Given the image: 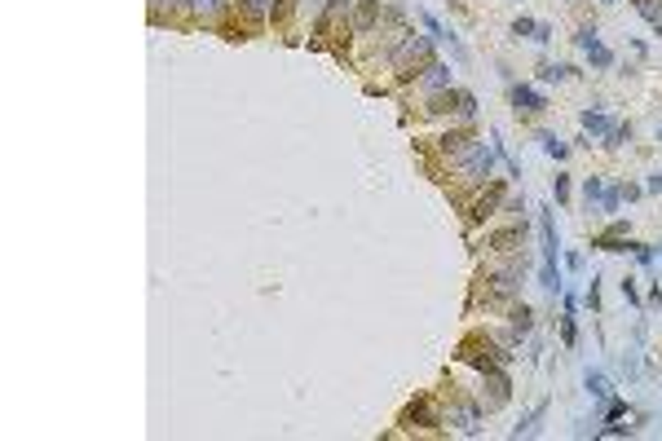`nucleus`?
Masks as SVG:
<instances>
[{
    "label": "nucleus",
    "mask_w": 662,
    "mask_h": 441,
    "mask_svg": "<svg viewBox=\"0 0 662 441\" xmlns=\"http://www.w3.org/2000/svg\"><path fill=\"white\" fill-rule=\"evenodd\" d=\"M433 62V35H415V31H402L397 45L389 49V67L397 71V79H415Z\"/></svg>",
    "instance_id": "f257e3e1"
},
{
    "label": "nucleus",
    "mask_w": 662,
    "mask_h": 441,
    "mask_svg": "<svg viewBox=\"0 0 662 441\" xmlns=\"http://www.w3.org/2000/svg\"><path fill=\"white\" fill-rule=\"evenodd\" d=\"M512 349L508 345H495V340H486V335H468L464 345H459V362H468V367H477L481 375L486 371H495V367H512Z\"/></svg>",
    "instance_id": "f03ea898"
},
{
    "label": "nucleus",
    "mask_w": 662,
    "mask_h": 441,
    "mask_svg": "<svg viewBox=\"0 0 662 441\" xmlns=\"http://www.w3.org/2000/svg\"><path fill=\"white\" fill-rule=\"evenodd\" d=\"M495 159H499V155H495V146L477 142V146H468L464 155H459L451 168H455V177H459L464 186H486L490 177H495Z\"/></svg>",
    "instance_id": "7ed1b4c3"
},
{
    "label": "nucleus",
    "mask_w": 662,
    "mask_h": 441,
    "mask_svg": "<svg viewBox=\"0 0 662 441\" xmlns=\"http://www.w3.org/2000/svg\"><path fill=\"white\" fill-rule=\"evenodd\" d=\"M521 296V269L508 265V269H495V274H481L477 278V296L473 300H486V305H512Z\"/></svg>",
    "instance_id": "20e7f679"
},
{
    "label": "nucleus",
    "mask_w": 662,
    "mask_h": 441,
    "mask_svg": "<svg viewBox=\"0 0 662 441\" xmlns=\"http://www.w3.org/2000/svg\"><path fill=\"white\" fill-rule=\"evenodd\" d=\"M504 199H508V186L504 182H486V186L468 199V225H486V220L504 208Z\"/></svg>",
    "instance_id": "39448f33"
},
{
    "label": "nucleus",
    "mask_w": 662,
    "mask_h": 441,
    "mask_svg": "<svg viewBox=\"0 0 662 441\" xmlns=\"http://www.w3.org/2000/svg\"><path fill=\"white\" fill-rule=\"evenodd\" d=\"M508 397H512V379H508V367H495L481 375V411H504L508 406Z\"/></svg>",
    "instance_id": "423d86ee"
},
{
    "label": "nucleus",
    "mask_w": 662,
    "mask_h": 441,
    "mask_svg": "<svg viewBox=\"0 0 662 441\" xmlns=\"http://www.w3.org/2000/svg\"><path fill=\"white\" fill-rule=\"evenodd\" d=\"M534 331V313H530V305H508V331H504V345L512 349V345H521V340H526Z\"/></svg>",
    "instance_id": "0eeeda50"
},
{
    "label": "nucleus",
    "mask_w": 662,
    "mask_h": 441,
    "mask_svg": "<svg viewBox=\"0 0 662 441\" xmlns=\"http://www.w3.org/2000/svg\"><path fill=\"white\" fill-rule=\"evenodd\" d=\"M402 424H407V428H437L441 415L433 411V397H419V402H411V406L402 411Z\"/></svg>",
    "instance_id": "6e6552de"
},
{
    "label": "nucleus",
    "mask_w": 662,
    "mask_h": 441,
    "mask_svg": "<svg viewBox=\"0 0 662 441\" xmlns=\"http://www.w3.org/2000/svg\"><path fill=\"white\" fill-rule=\"evenodd\" d=\"M375 27H380V0H353V23H349V31L371 35Z\"/></svg>",
    "instance_id": "1a4fd4ad"
},
{
    "label": "nucleus",
    "mask_w": 662,
    "mask_h": 441,
    "mask_svg": "<svg viewBox=\"0 0 662 441\" xmlns=\"http://www.w3.org/2000/svg\"><path fill=\"white\" fill-rule=\"evenodd\" d=\"M468 146H477V137H473L468 128H451V133H441V137H437V150H441V155H446V159H451V164H455V159H459V155H464Z\"/></svg>",
    "instance_id": "9d476101"
},
{
    "label": "nucleus",
    "mask_w": 662,
    "mask_h": 441,
    "mask_svg": "<svg viewBox=\"0 0 662 441\" xmlns=\"http://www.w3.org/2000/svg\"><path fill=\"white\" fill-rule=\"evenodd\" d=\"M548 102H544V93H539L534 84H512V111L517 115H539Z\"/></svg>",
    "instance_id": "9b49d317"
},
{
    "label": "nucleus",
    "mask_w": 662,
    "mask_h": 441,
    "mask_svg": "<svg viewBox=\"0 0 662 441\" xmlns=\"http://www.w3.org/2000/svg\"><path fill=\"white\" fill-rule=\"evenodd\" d=\"M441 89H455L451 84V67L446 62H429L419 71V93H441Z\"/></svg>",
    "instance_id": "f8f14e48"
},
{
    "label": "nucleus",
    "mask_w": 662,
    "mask_h": 441,
    "mask_svg": "<svg viewBox=\"0 0 662 441\" xmlns=\"http://www.w3.org/2000/svg\"><path fill=\"white\" fill-rule=\"evenodd\" d=\"M521 243H526V225H508V230H495L486 238V247L490 252H517Z\"/></svg>",
    "instance_id": "ddd939ff"
},
{
    "label": "nucleus",
    "mask_w": 662,
    "mask_h": 441,
    "mask_svg": "<svg viewBox=\"0 0 662 441\" xmlns=\"http://www.w3.org/2000/svg\"><path fill=\"white\" fill-rule=\"evenodd\" d=\"M424 115H459V89H441V93H429V102H424Z\"/></svg>",
    "instance_id": "4468645a"
},
{
    "label": "nucleus",
    "mask_w": 662,
    "mask_h": 441,
    "mask_svg": "<svg viewBox=\"0 0 662 441\" xmlns=\"http://www.w3.org/2000/svg\"><path fill=\"white\" fill-rule=\"evenodd\" d=\"M270 5H274V0H238V18L260 31V27L270 23Z\"/></svg>",
    "instance_id": "2eb2a0df"
},
{
    "label": "nucleus",
    "mask_w": 662,
    "mask_h": 441,
    "mask_svg": "<svg viewBox=\"0 0 662 441\" xmlns=\"http://www.w3.org/2000/svg\"><path fill=\"white\" fill-rule=\"evenodd\" d=\"M477 419H481V406H455L451 415H441V424H455L459 432H477Z\"/></svg>",
    "instance_id": "dca6fc26"
},
{
    "label": "nucleus",
    "mask_w": 662,
    "mask_h": 441,
    "mask_svg": "<svg viewBox=\"0 0 662 441\" xmlns=\"http://www.w3.org/2000/svg\"><path fill=\"white\" fill-rule=\"evenodd\" d=\"M182 5H186L194 18H216L221 9H226V0H182Z\"/></svg>",
    "instance_id": "f3484780"
},
{
    "label": "nucleus",
    "mask_w": 662,
    "mask_h": 441,
    "mask_svg": "<svg viewBox=\"0 0 662 441\" xmlns=\"http://www.w3.org/2000/svg\"><path fill=\"white\" fill-rule=\"evenodd\" d=\"M583 128H587V133H600V137H605L614 124H609V115H605V111H583Z\"/></svg>",
    "instance_id": "a211bd4d"
},
{
    "label": "nucleus",
    "mask_w": 662,
    "mask_h": 441,
    "mask_svg": "<svg viewBox=\"0 0 662 441\" xmlns=\"http://www.w3.org/2000/svg\"><path fill=\"white\" fill-rule=\"evenodd\" d=\"M544 411H548V402H539V406H534V411H530V415H526V419H521V424L512 428V437H530V432H534V424L544 419Z\"/></svg>",
    "instance_id": "6ab92c4d"
},
{
    "label": "nucleus",
    "mask_w": 662,
    "mask_h": 441,
    "mask_svg": "<svg viewBox=\"0 0 662 441\" xmlns=\"http://www.w3.org/2000/svg\"><path fill=\"white\" fill-rule=\"evenodd\" d=\"M539 142H544V150H548L552 159H566V155H570V146H566V142H561V137H556V133H539Z\"/></svg>",
    "instance_id": "aec40b11"
},
{
    "label": "nucleus",
    "mask_w": 662,
    "mask_h": 441,
    "mask_svg": "<svg viewBox=\"0 0 662 441\" xmlns=\"http://www.w3.org/2000/svg\"><path fill=\"white\" fill-rule=\"evenodd\" d=\"M566 75H574V67H561V62H544V67H539V79H544V84H552V79H566Z\"/></svg>",
    "instance_id": "412c9836"
},
{
    "label": "nucleus",
    "mask_w": 662,
    "mask_h": 441,
    "mask_svg": "<svg viewBox=\"0 0 662 441\" xmlns=\"http://www.w3.org/2000/svg\"><path fill=\"white\" fill-rule=\"evenodd\" d=\"M623 142H631V124H614V128L605 133V146H609V150H618Z\"/></svg>",
    "instance_id": "4be33fe9"
},
{
    "label": "nucleus",
    "mask_w": 662,
    "mask_h": 441,
    "mask_svg": "<svg viewBox=\"0 0 662 441\" xmlns=\"http://www.w3.org/2000/svg\"><path fill=\"white\" fill-rule=\"evenodd\" d=\"M618 203H623V186H605V194H600V212H618Z\"/></svg>",
    "instance_id": "5701e85b"
},
{
    "label": "nucleus",
    "mask_w": 662,
    "mask_h": 441,
    "mask_svg": "<svg viewBox=\"0 0 662 441\" xmlns=\"http://www.w3.org/2000/svg\"><path fill=\"white\" fill-rule=\"evenodd\" d=\"M587 393L605 402V397H609V379H605V375H596V371H587Z\"/></svg>",
    "instance_id": "b1692460"
},
{
    "label": "nucleus",
    "mask_w": 662,
    "mask_h": 441,
    "mask_svg": "<svg viewBox=\"0 0 662 441\" xmlns=\"http://www.w3.org/2000/svg\"><path fill=\"white\" fill-rule=\"evenodd\" d=\"M587 57H592V67H614V53H609L605 45H600V40H596V45L587 49Z\"/></svg>",
    "instance_id": "393cba45"
},
{
    "label": "nucleus",
    "mask_w": 662,
    "mask_h": 441,
    "mask_svg": "<svg viewBox=\"0 0 662 441\" xmlns=\"http://www.w3.org/2000/svg\"><path fill=\"white\" fill-rule=\"evenodd\" d=\"M292 9H296V0H274V5H270V18H274V23H287Z\"/></svg>",
    "instance_id": "a878e982"
},
{
    "label": "nucleus",
    "mask_w": 662,
    "mask_h": 441,
    "mask_svg": "<svg viewBox=\"0 0 662 441\" xmlns=\"http://www.w3.org/2000/svg\"><path fill=\"white\" fill-rule=\"evenodd\" d=\"M561 340H566V345H574V340H578V327H574V309H566V318H561Z\"/></svg>",
    "instance_id": "bb28decb"
},
{
    "label": "nucleus",
    "mask_w": 662,
    "mask_h": 441,
    "mask_svg": "<svg viewBox=\"0 0 662 441\" xmlns=\"http://www.w3.org/2000/svg\"><path fill=\"white\" fill-rule=\"evenodd\" d=\"M419 23H424V31H429L433 40H446V27H441V23H437V18L429 13V9H424V13H419Z\"/></svg>",
    "instance_id": "cd10ccee"
},
{
    "label": "nucleus",
    "mask_w": 662,
    "mask_h": 441,
    "mask_svg": "<svg viewBox=\"0 0 662 441\" xmlns=\"http://www.w3.org/2000/svg\"><path fill=\"white\" fill-rule=\"evenodd\" d=\"M583 194H587V203H600V194H605V182H600V177H587V182H583Z\"/></svg>",
    "instance_id": "c85d7f7f"
},
{
    "label": "nucleus",
    "mask_w": 662,
    "mask_h": 441,
    "mask_svg": "<svg viewBox=\"0 0 662 441\" xmlns=\"http://www.w3.org/2000/svg\"><path fill=\"white\" fill-rule=\"evenodd\" d=\"M459 115H464V119H473V115H477V97H473L468 89H459Z\"/></svg>",
    "instance_id": "c756f323"
},
{
    "label": "nucleus",
    "mask_w": 662,
    "mask_h": 441,
    "mask_svg": "<svg viewBox=\"0 0 662 441\" xmlns=\"http://www.w3.org/2000/svg\"><path fill=\"white\" fill-rule=\"evenodd\" d=\"M631 256L640 260V265H653V256H658V252H653L649 243H631Z\"/></svg>",
    "instance_id": "7c9ffc66"
},
{
    "label": "nucleus",
    "mask_w": 662,
    "mask_h": 441,
    "mask_svg": "<svg viewBox=\"0 0 662 441\" xmlns=\"http://www.w3.org/2000/svg\"><path fill=\"white\" fill-rule=\"evenodd\" d=\"M574 45H578V49H592V45H596V27H578Z\"/></svg>",
    "instance_id": "2f4dec72"
},
{
    "label": "nucleus",
    "mask_w": 662,
    "mask_h": 441,
    "mask_svg": "<svg viewBox=\"0 0 662 441\" xmlns=\"http://www.w3.org/2000/svg\"><path fill=\"white\" fill-rule=\"evenodd\" d=\"M512 35H530V40H534V18H517V23H512Z\"/></svg>",
    "instance_id": "473e14b6"
},
{
    "label": "nucleus",
    "mask_w": 662,
    "mask_h": 441,
    "mask_svg": "<svg viewBox=\"0 0 662 441\" xmlns=\"http://www.w3.org/2000/svg\"><path fill=\"white\" fill-rule=\"evenodd\" d=\"M618 287H623V296H627V305H640V291H636V283H631V278H623V283H618Z\"/></svg>",
    "instance_id": "72a5a7b5"
},
{
    "label": "nucleus",
    "mask_w": 662,
    "mask_h": 441,
    "mask_svg": "<svg viewBox=\"0 0 662 441\" xmlns=\"http://www.w3.org/2000/svg\"><path fill=\"white\" fill-rule=\"evenodd\" d=\"M552 190H556L561 203H566V199H570V177H556V186H552Z\"/></svg>",
    "instance_id": "f704fd0d"
},
{
    "label": "nucleus",
    "mask_w": 662,
    "mask_h": 441,
    "mask_svg": "<svg viewBox=\"0 0 662 441\" xmlns=\"http://www.w3.org/2000/svg\"><path fill=\"white\" fill-rule=\"evenodd\" d=\"M534 40H539V45H548V40H552V27H548V23H534Z\"/></svg>",
    "instance_id": "c9c22d12"
},
{
    "label": "nucleus",
    "mask_w": 662,
    "mask_h": 441,
    "mask_svg": "<svg viewBox=\"0 0 662 441\" xmlns=\"http://www.w3.org/2000/svg\"><path fill=\"white\" fill-rule=\"evenodd\" d=\"M504 212H526V199H517V194L504 199Z\"/></svg>",
    "instance_id": "e433bc0d"
},
{
    "label": "nucleus",
    "mask_w": 662,
    "mask_h": 441,
    "mask_svg": "<svg viewBox=\"0 0 662 441\" xmlns=\"http://www.w3.org/2000/svg\"><path fill=\"white\" fill-rule=\"evenodd\" d=\"M623 411H627L623 402H609V411H605V419H623Z\"/></svg>",
    "instance_id": "4c0bfd02"
},
{
    "label": "nucleus",
    "mask_w": 662,
    "mask_h": 441,
    "mask_svg": "<svg viewBox=\"0 0 662 441\" xmlns=\"http://www.w3.org/2000/svg\"><path fill=\"white\" fill-rule=\"evenodd\" d=\"M645 190H649V194H658V190H662V172H653V177H649V182H645Z\"/></svg>",
    "instance_id": "58836bf2"
},
{
    "label": "nucleus",
    "mask_w": 662,
    "mask_h": 441,
    "mask_svg": "<svg viewBox=\"0 0 662 441\" xmlns=\"http://www.w3.org/2000/svg\"><path fill=\"white\" fill-rule=\"evenodd\" d=\"M658 137H662V128H658Z\"/></svg>",
    "instance_id": "ea45409f"
},
{
    "label": "nucleus",
    "mask_w": 662,
    "mask_h": 441,
    "mask_svg": "<svg viewBox=\"0 0 662 441\" xmlns=\"http://www.w3.org/2000/svg\"><path fill=\"white\" fill-rule=\"evenodd\" d=\"M605 5H609V0H605Z\"/></svg>",
    "instance_id": "a19ab883"
}]
</instances>
